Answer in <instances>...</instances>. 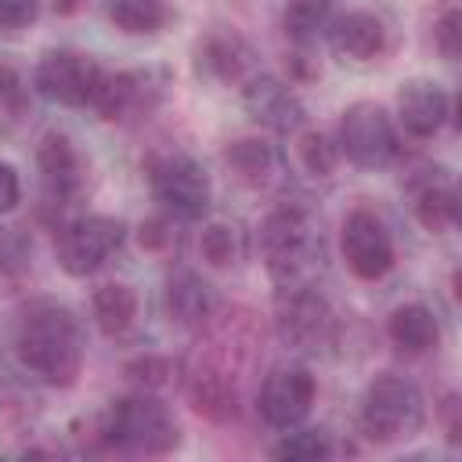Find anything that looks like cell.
I'll use <instances>...</instances> for the list:
<instances>
[{"instance_id": "ac0fdd59", "label": "cell", "mask_w": 462, "mask_h": 462, "mask_svg": "<svg viewBox=\"0 0 462 462\" xmlns=\"http://www.w3.org/2000/svg\"><path fill=\"white\" fill-rule=\"evenodd\" d=\"M224 159H227L231 173L242 184L256 188V191H271V188H282L289 180L285 155L271 141H263V137H238V141H231Z\"/></svg>"}, {"instance_id": "cb8c5ba5", "label": "cell", "mask_w": 462, "mask_h": 462, "mask_svg": "<svg viewBox=\"0 0 462 462\" xmlns=\"http://www.w3.org/2000/svg\"><path fill=\"white\" fill-rule=\"evenodd\" d=\"M415 220L433 235H444L458 224V195H455L451 180H444V177L422 180V188L415 191Z\"/></svg>"}, {"instance_id": "8992f818", "label": "cell", "mask_w": 462, "mask_h": 462, "mask_svg": "<svg viewBox=\"0 0 462 462\" xmlns=\"http://www.w3.org/2000/svg\"><path fill=\"white\" fill-rule=\"evenodd\" d=\"M148 188H152V199L159 202V209L170 213L173 220H199V217H206V209L213 202L209 173L202 170V162H195L184 152H166V155L152 159Z\"/></svg>"}, {"instance_id": "d4e9b609", "label": "cell", "mask_w": 462, "mask_h": 462, "mask_svg": "<svg viewBox=\"0 0 462 462\" xmlns=\"http://www.w3.org/2000/svg\"><path fill=\"white\" fill-rule=\"evenodd\" d=\"M199 253L213 271H231L245 256V231L235 220H209L199 235Z\"/></svg>"}, {"instance_id": "3957f363", "label": "cell", "mask_w": 462, "mask_h": 462, "mask_svg": "<svg viewBox=\"0 0 462 462\" xmlns=\"http://www.w3.org/2000/svg\"><path fill=\"white\" fill-rule=\"evenodd\" d=\"M260 256L267 274L285 285H314V274L325 260L321 231L303 206H278L260 224Z\"/></svg>"}, {"instance_id": "836d02e7", "label": "cell", "mask_w": 462, "mask_h": 462, "mask_svg": "<svg viewBox=\"0 0 462 462\" xmlns=\"http://www.w3.org/2000/svg\"><path fill=\"white\" fill-rule=\"evenodd\" d=\"M25 94H29V90H25L22 72H18L14 65H0V105L11 108V112H22Z\"/></svg>"}, {"instance_id": "9a60e30c", "label": "cell", "mask_w": 462, "mask_h": 462, "mask_svg": "<svg viewBox=\"0 0 462 462\" xmlns=\"http://www.w3.org/2000/svg\"><path fill=\"white\" fill-rule=\"evenodd\" d=\"M397 119H401L404 134L430 141L451 119V97L433 79H408L397 90Z\"/></svg>"}, {"instance_id": "83f0119b", "label": "cell", "mask_w": 462, "mask_h": 462, "mask_svg": "<svg viewBox=\"0 0 462 462\" xmlns=\"http://www.w3.org/2000/svg\"><path fill=\"white\" fill-rule=\"evenodd\" d=\"M274 458H289V462H314V458H328L332 455V433L328 430H282V440L271 448Z\"/></svg>"}, {"instance_id": "44dd1931", "label": "cell", "mask_w": 462, "mask_h": 462, "mask_svg": "<svg viewBox=\"0 0 462 462\" xmlns=\"http://www.w3.org/2000/svg\"><path fill=\"white\" fill-rule=\"evenodd\" d=\"M386 336L401 354L415 357V354H426V350H433L440 343V321L426 303L411 300V303H401V307L390 310Z\"/></svg>"}, {"instance_id": "ffe728a7", "label": "cell", "mask_w": 462, "mask_h": 462, "mask_svg": "<svg viewBox=\"0 0 462 462\" xmlns=\"http://www.w3.org/2000/svg\"><path fill=\"white\" fill-rule=\"evenodd\" d=\"M328 43L343 61H372L386 51V22L372 11H346L328 22Z\"/></svg>"}, {"instance_id": "7402d4cb", "label": "cell", "mask_w": 462, "mask_h": 462, "mask_svg": "<svg viewBox=\"0 0 462 462\" xmlns=\"http://www.w3.org/2000/svg\"><path fill=\"white\" fill-rule=\"evenodd\" d=\"M90 314L97 321V328L108 339H123L126 332H134L137 314H141V296L134 285L126 282H105L94 289L90 296Z\"/></svg>"}, {"instance_id": "52a82bcc", "label": "cell", "mask_w": 462, "mask_h": 462, "mask_svg": "<svg viewBox=\"0 0 462 462\" xmlns=\"http://www.w3.org/2000/svg\"><path fill=\"white\" fill-rule=\"evenodd\" d=\"M126 242V224L119 217H108V213H87V217H76L69 224L58 227V238H54V256H58V267L72 278H87L94 271H101Z\"/></svg>"}, {"instance_id": "e575fe53", "label": "cell", "mask_w": 462, "mask_h": 462, "mask_svg": "<svg viewBox=\"0 0 462 462\" xmlns=\"http://www.w3.org/2000/svg\"><path fill=\"white\" fill-rule=\"evenodd\" d=\"M22 202V180H18V170L0 162V217L11 213L14 206Z\"/></svg>"}, {"instance_id": "30bf717a", "label": "cell", "mask_w": 462, "mask_h": 462, "mask_svg": "<svg viewBox=\"0 0 462 462\" xmlns=\"http://www.w3.org/2000/svg\"><path fill=\"white\" fill-rule=\"evenodd\" d=\"M162 94H166L162 69H119V72L101 69L90 94V108L108 123H123L148 116L162 101Z\"/></svg>"}, {"instance_id": "2e32d148", "label": "cell", "mask_w": 462, "mask_h": 462, "mask_svg": "<svg viewBox=\"0 0 462 462\" xmlns=\"http://www.w3.org/2000/svg\"><path fill=\"white\" fill-rule=\"evenodd\" d=\"M36 170H40L43 195H47L54 206L76 199L79 188H83V155H79L76 144H72L65 134H58V130L43 134V141H40V148H36Z\"/></svg>"}, {"instance_id": "4dcf8cb0", "label": "cell", "mask_w": 462, "mask_h": 462, "mask_svg": "<svg viewBox=\"0 0 462 462\" xmlns=\"http://www.w3.org/2000/svg\"><path fill=\"white\" fill-rule=\"evenodd\" d=\"M177 224H173V217L170 213H159V217H148V220H141V227H137V242H141V249H148V253H173L177 249Z\"/></svg>"}, {"instance_id": "4316f807", "label": "cell", "mask_w": 462, "mask_h": 462, "mask_svg": "<svg viewBox=\"0 0 462 462\" xmlns=\"http://www.w3.org/2000/svg\"><path fill=\"white\" fill-rule=\"evenodd\" d=\"M296 159L310 177H332L339 166V141L325 130H303L296 137Z\"/></svg>"}, {"instance_id": "7c38bea8", "label": "cell", "mask_w": 462, "mask_h": 462, "mask_svg": "<svg viewBox=\"0 0 462 462\" xmlns=\"http://www.w3.org/2000/svg\"><path fill=\"white\" fill-rule=\"evenodd\" d=\"M318 383L307 365H274L256 390V411L271 430L300 426L314 408Z\"/></svg>"}, {"instance_id": "6da1fadb", "label": "cell", "mask_w": 462, "mask_h": 462, "mask_svg": "<svg viewBox=\"0 0 462 462\" xmlns=\"http://www.w3.org/2000/svg\"><path fill=\"white\" fill-rule=\"evenodd\" d=\"M206 339L184 361V393L191 408L213 422H231L242 411V386L260 350V325L256 314L245 307H231L202 325Z\"/></svg>"}, {"instance_id": "603a6c76", "label": "cell", "mask_w": 462, "mask_h": 462, "mask_svg": "<svg viewBox=\"0 0 462 462\" xmlns=\"http://www.w3.org/2000/svg\"><path fill=\"white\" fill-rule=\"evenodd\" d=\"M105 18L126 36H152L170 25V0H105Z\"/></svg>"}, {"instance_id": "f1b7e54d", "label": "cell", "mask_w": 462, "mask_h": 462, "mask_svg": "<svg viewBox=\"0 0 462 462\" xmlns=\"http://www.w3.org/2000/svg\"><path fill=\"white\" fill-rule=\"evenodd\" d=\"M177 372H180V368H177L170 357H159V354H144V357H137V361L126 365V379H130L137 390H159V386L173 383Z\"/></svg>"}, {"instance_id": "8fae6325", "label": "cell", "mask_w": 462, "mask_h": 462, "mask_svg": "<svg viewBox=\"0 0 462 462\" xmlns=\"http://www.w3.org/2000/svg\"><path fill=\"white\" fill-rule=\"evenodd\" d=\"M101 76V65L83 54V51H47L36 69H32V90L51 101V105H65V108H83L90 105L94 83Z\"/></svg>"}, {"instance_id": "5bb4252c", "label": "cell", "mask_w": 462, "mask_h": 462, "mask_svg": "<svg viewBox=\"0 0 462 462\" xmlns=\"http://www.w3.org/2000/svg\"><path fill=\"white\" fill-rule=\"evenodd\" d=\"M242 108L253 123H260L263 130H274V134H296L307 119L296 90L285 79L267 76V72H253L242 83Z\"/></svg>"}, {"instance_id": "f546056e", "label": "cell", "mask_w": 462, "mask_h": 462, "mask_svg": "<svg viewBox=\"0 0 462 462\" xmlns=\"http://www.w3.org/2000/svg\"><path fill=\"white\" fill-rule=\"evenodd\" d=\"M433 43L444 61H458L462 54V11L458 4H448L433 22Z\"/></svg>"}, {"instance_id": "d6a6232c", "label": "cell", "mask_w": 462, "mask_h": 462, "mask_svg": "<svg viewBox=\"0 0 462 462\" xmlns=\"http://www.w3.org/2000/svg\"><path fill=\"white\" fill-rule=\"evenodd\" d=\"M40 18V0H0V32H22Z\"/></svg>"}, {"instance_id": "7a4b0ae2", "label": "cell", "mask_w": 462, "mask_h": 462, "mask_svg": "<svg viewBox=\"0 0 462 462\" xmlns=\"http://www.w3.org/2000/svg\"><path fill=\"white\" fill-rule=\"evenodd\" d=\"M14 357L36 383L54 390L72 386L87 357V336L79 318L61 303L29 307L14 332Z\"/></svg>"}, {"instance_id": "d590c367", "label": "cell", "mask_w": 462, "mask_h": 462, "mask_svg": "<svg viewBox=\"0 0 462 462\" xmlns=\"http://www.w3.org/2000/svg\"><path fill=\"white\" fill-rule=\"evenodd\" d=\"M440 411H444V433H448V440L458 444V430H462L458 426V397H448Z\"/></svg>"}, {"instance_id": "ba28073f", "label": "cell", "mask_w": 462, "mask_h": 462, "mask_svg": "<svg viewBox=\"0 0 462 462\" xmlns=\"http://www.w3.org/2000/svg\"><path fill=\"white\" fill-rule=\"evenodd\" d=\"M339 155L361 170H386L401 155V137L390 112L375 101H354L339 119Z\"/></svg>"}, {"instance_id": "e0dca14e", "label": "cell", "mask_w": 462, "mask_h": 462, "mask_svg": "<svg viewBox=\"0 0 462 462\" xmlns=\"http://www.w3.org/2000/svg\"><path fill=\"white\" fill-rule=\"evenodd\" d=\"M253 58V47L231 29H213L195 47V69L213 83H245L256 65Z\"/></svg>"}, {"instance_id": "277c9868", "label": "cell", "mask_w": 462, "mask_h": 462, "mask_svg": "<svg viewBox=\"0 0 462 462\" xmlns=\"http://www.w3.org/2000/svg\"><path fill=\"white\" fill-rule=\"evenodd\" d=\"M97 437L112 451L126 455H170L180 444V430L170 408L152 390H137L130 397L112 401L97 426Z\"/></svg>"}, {"instance_id": "484cf974", "label": "cell", "mask_w": 462, "mask_h": 462, "mask_svg": "<svg viewBox=\"0 0 462 462\" xmlns=\"http://www.w3.org/2000/svg\"><path fill=\"white\" fill-rule=\"evenodd\" d=\"M332 22V0H285L282 25L292 43L310 47Z\"/></svg>"}, {"instance_id": "d6986e66", "label": "cell", "mask_w": 462, "mask_h": 462, "mask_svg": "<svg viewBox=\"0 0 462 462\" xmlns=\"http://www.w3.org/2000/svg\"><path fill=\"white\" fill-rule=\"evenodd\" d=\"M162 307H166V314H170L173 325H180V328H202L213 318V310H217V292H213V285L202 274H195L188 267H177L166 278Z\"/></svg>"}, {"instance_id": "9c48e42d", "label": "cell", "mask_w": 462, "mask_h": 462, "mask_svg": "<svg viewBox=\"0 0 462 462\" xmlns=\"http://www.w3.org/2000/svg\"><path fill=\"white\" fill-rule=\"evenodd\" d=\"M278 339L296 354H318L336 339V314L314 285H285L274 300Z\"/></svg>"}, {"instance_id": "5b68a950", "label": "cell", "mask_w": 462, "mask_h": 462, "mask_svg": "<svg viewBox=\"0 0 462 462\" xmlns=\"http://www.w3.org/2000/svg\"><path fill=\"white\" fill-rule=\"evenodd\" d=\"M426 422V401L422 390L397 375V372H383L365 386L361 397V433L375 444H397L408 440L422 430Z\"/></svg>"}, {"instance_id": "4fadbf2b", "label": "cell", "mask_w": 462, "mask_h": 462, "mask_svg": "<svg viewBox=\"0 0 462 462\" xmlns=\"http://www.w3.org/2000/svg\"><path fill=\"white\" fill-rule=\"evenodd\" d=\"M339 249H343L350 274H357L361 282L386 278L393 260H397L393 235L386 231V224L372 209H350L346 213L343 231H339Z\"/></svg>"}, {"instance_id": "1f68e13d", "label": "cell", "mask_w": 462, "mask_h": 462, "mask_svg": "<svg viewBox=\"0 0 462 462\" xmlns=\"http://www.w3.org/2000/svg\"><path fill=\"white\" fill-rule=\"evenodd\" d=\"M29 238L22 227H0V267L4 271H22L29 263Z\"/></svg>"}]
</instances>
